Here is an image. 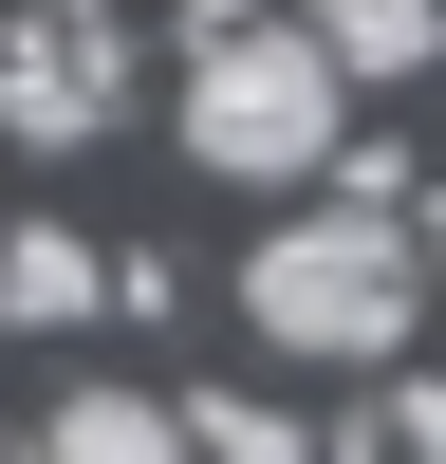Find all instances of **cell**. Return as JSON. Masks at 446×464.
Instances as JSON below:
<instances>
[{"label": "cell", "instance_id": "obj_1", "mask_svg": "<svg viewBox=\"0 0 446 464\" xmlns=\"http://www.w3.org/2000/svg\"><path fill=\"white\" fill-rule=\"evenodd\" d=\"M409 316H428V242H409L372 186H354V205H297L279 242L242 260V334L297 353V372H391Z\"/></svg>", "mask_w": 446, "mask_h": 464}, {"label": "cell", "instance_id": "obj_2", "mask_svg": "<svg viewBox=\"0 0 446 464\" xmlns=\"http://www.w3.org/2000/svg\"><path fill=\"white\" fill-rule=\"evenodd\" d=\"M334 130H354V74H334L297 19L205 0V37H186V149H205L223 186H316Z\"/></svg>", "mask_w": 446, "mask_h": 464}, {"label": "cell", "instance_id": "obj_3", "mask_svg": "<svg viewBox=\"0 0 446 464\" xmlns=\"http://www.w3.org/2000/svg\"><path fill=\"white\" fill-rule=\"evenodd\" d=\"M131 111V19L112 0H19L0 19V149H93Z\"/></svg>", "mask_w": 446, "mask_h": 464}, {"label": "cell", "instance_id": "obj_4", "mask_svg": "<svg viewBox=\"0 0 446 464\" xmlns=\"http://www.w3.org/2000/svg\"><path fill=\"white\" fill-rule=\"evenodd\" d=\"M19 464H186V409H149V391H56Z\"/></svg>", "mask_w": 446, "mask_h": 464}, {"label": "cell", "instance_id": "obj_5", "mask_svg": "<svg viewBox=\"0 0 446 464\" xmlns=\"http://www.w3.org/2000/svg\"><path fill=\"white\" fill-rule=\"evenodd\" d=\"M93 297H112V260L74 242V223H0V316H19V334H74Z\"/></svg>", "mask_w": 446, "mask_h": 464}, {"label": "cell", "instance_id": "obj_6", "mask_svg": "<svg viewBox=\"0 0 446 464\" xmlns=\"http://www.w3.org/2000/svg\"><path fill=\"white\" fill-rule=\"evenodd\" d=\"M297 37H316L334 74H428V56H446V0H316Z\"/></svg>", "mask_w": 446, "mask_h": 464}, {"label": "cell", "instance_id": "obj_7", "mask_svg": "<svg viewBox=\"0 0 446 464\" xmlns=\"http://www.w3.org/2000/svg\"><path fill=\"white\" fill-rule=\"evenodd\" d=\"M186 464H316V446H297V409H260V391H186Z\"/></svg>", "mask_w": 446, "mask_h": 464}, {"label": "cell", "instance_id": "obj_8", "mask_svg": "<svg viewBox=\"0 0 446 464\" xmlns=\"http://www.w3.org/2000/svg\"><path fill=\"white\" fill-rule=\"evenodd\" d=\"M372 464H446V372H409V391H391V428H372Z\"/></svg>", "mask_w": 446, "mask_h": 464}]
</instances>
